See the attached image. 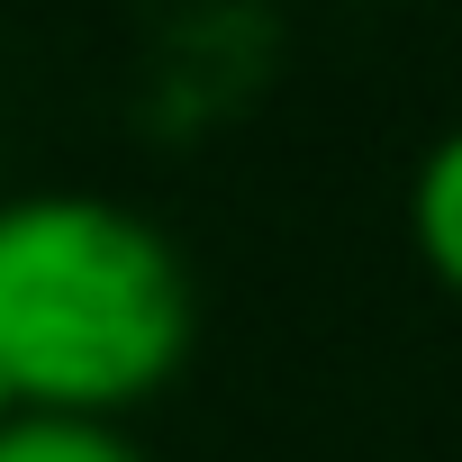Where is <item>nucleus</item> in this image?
<instances>
[{
    "label": "nucleus",
    "mask_w": 462,
    "mask_h": 462,
    "mask_svg": "<svg viewBox=\"0 0 462 462\" xmlns=\"http://www.w3.org/2000/svg\"><path fill=\"white\" fill-rule=\"evenodd\" d=\"M190 354V273L100 190L0 199V381L28 417H100Z\"/></svg>",
    "instance_id": "f257e3e1"
},
{
    "label": "nucleus",
    "mask_w": 462,
    "mask_h": 462,
    "mask_svg": "<svg viewBox=\"0 0 462 462\" xmlns=\"http://www.w3.org/2000/svg\"><path fill=\"white\" fill-rule=\"evenodd\" d=\"M408 226H417L426 273L462 291V127L426 145V163H417V181H408Z\"/></svg>",
    "instance_id": "f03ea898"
},
{
    "label": "nucleus",
    "mask_w": 462,
    "mask_h": 462,
    "mask_svg": "<svg viewBox=\"0 0 462 462\" xmlns=\"http://www.w3.org/2000/svg\"><path fill=\"white\" fill-rule=\"evenodd\" d=\"M0 462H145L109 417H10Z\"/></svg>",
    "instance_id": "7ed1b4c3"
},
{
    "label": "nucleus",
    "mask_w": 462,
    "mask_h": 462,
    "mask_svg": "<svg viewBox=\"0 0 462 462\" xmlns=\"http://www.w3.org/2000/svg\"><path fill=\"white\" fill-rule=\"evenodd\" d=\"M10 417H28V408H19V399H10V381H0V426H10Z\"/></svg>",
    "instance_id": "20e7f679"
}]
</instances>
